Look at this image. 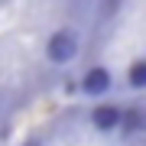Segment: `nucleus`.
Masks as SVG:
<instances>
[{"instance_id": "2", "label": "nucleus", "mask_w": 146, "mask_h": 146, "mask_svg": "<svg viewBox=\"0 0 146 146\" xmlns=\"http://www.w3.org/2000/svg\"><path fill=\"white\" fill-rule=\"evenodd\" d=\"M81 91L88 94V98H104V94L110 91V72L104 65H94L84 72V78H81Z\"/></svg>"}, {"instance_id": "5", "label": "nucleus", "mask_w": 146, "mask_h": 146, "mask_svg": "<svg viewBox=\"0 0 146 146\" xmlns=\"http://www.w3.org/2000/svg\"><path fill=\"white\" fill-rule=\"evenodd\" d=\"M127 81H130V88H146V58H140V62L130 65Z\"/></svg>"}, {"instance_id": "3", "label": "nucleus", "mask_w": 146, "mask_h": 146, "mask_svg": "<svg viewBox=\"0 0 146 146\" xmlns=\"http://www.w3.org/2000/svg\"><path fill=\"white\" fill-rule=\"evenodd\" d=\"M120 117H123V110H120L117 104H98V107L91 110V123H94V130H101V133L117 130V127H120Z\"/></svg>"}, {"instance_id": "4", "label": "nucleus", "mask_w": 146, "mask_h": 146, "mask_svg": "<svg viewBox=\"0 0 146 146\" xmlns=\"http://www.w3.org/2000/svg\"><path fill=\"white\" fill-rule=\"evenodd\" d=\"M120 130H123V133H140V130H146V110H143V107H127L123 117H120Z\"/></svg>"}, {"instance_id": "1", "label": "nucleus", "mask_w": 146, "mask_h": 146, "mask_svg": "<svg viewBox=\"0 0 146 146\" xmlns=\"http://www.w3.org/2000/svg\"><path fill=\"white\" fill-rule=\"evenodd\" d=\"M46 55H49V62H55V65H68L75 55H78V36H75L72 29L52 33L49 42H46Z\"/></svg>"}]
</instances>
